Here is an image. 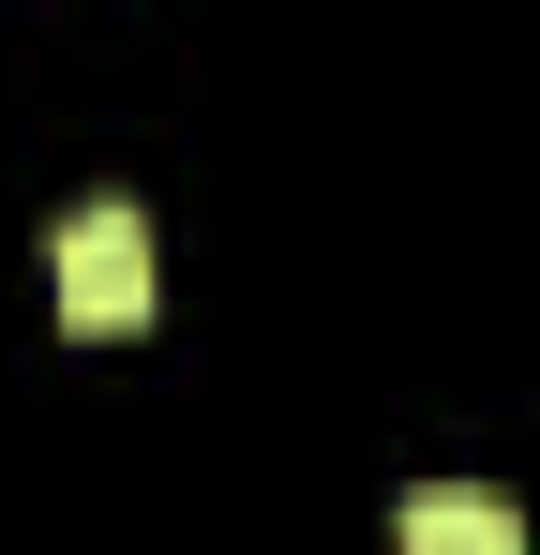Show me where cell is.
<instances>
[{
	"label": "cell",
	"instance_id": "1",
	"mask_svg": "<svg viewBox=\"0 0 540 555\" xmlns=\"http://www.w3.org/2000/svg\"><path fill=\"white\" fill-rule=\"evenodd\" d=\"M151 300H166V256H151V210L90 195L76 225H61V331H76V346H120V331H151Z\"/></svg>",
	"mask_w": 540,
	"mask_h": 555
},
{
	"label": "cell",
	"instance_id": "2",
	"mask_svg": "<svg viewBox=\"0 0 540 555\" xmlns=\"http://www.w3.org/2000/svg\"><path fill=\"white\" fill-rule=\"evenodd\" d=\"M390 541H421V555H526V511L511 495H406Z\"/></svg>",
	"mask_w": 540,
	"mask_h": 555
}]
</instances>
